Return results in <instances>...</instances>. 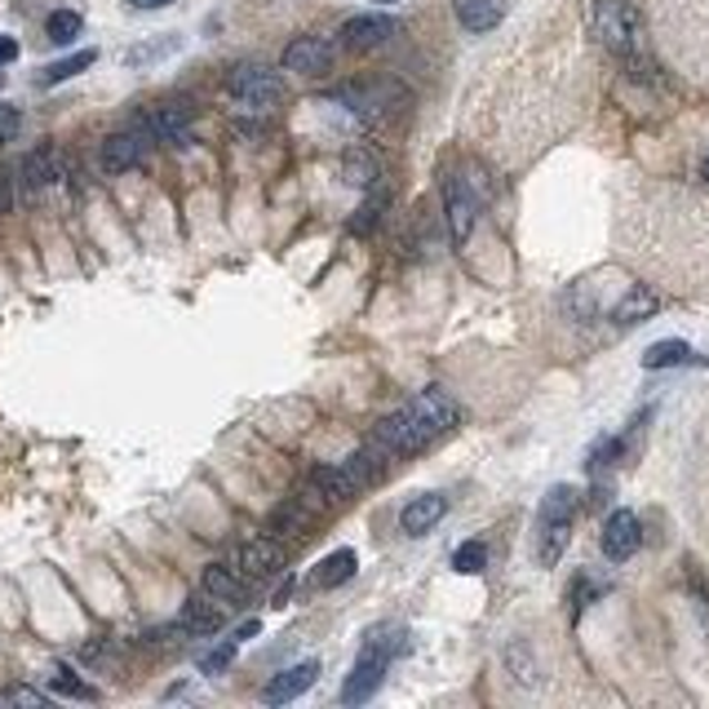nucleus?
Wrapping results in <instances>:
<instances>
[{
	"instance_id": "1",
	"label": "nucleus",
	"mask_w": 709,
	"mask_h": 709,
	"mask_svg": "<svg viewBox=\"0 0 709 709\" xmlns=\"http://www.w3.org/2000/svg\"><path fill=\"white\" fill-rule=\"evenodd\" d=\"M590 27L599 36L603 49H612L617 58H639L643 49V18L630 0H595V13H590Z\"/></svg>"
},
{
	"instance_id": "2",
	"label": "nucleus",
	"mask_w": 709,
	"mask_h": 709,
	"mask_svg": "<svg viewBox=\"0 0 709 709\" xmlns=\"http://www.w3.org/2000/svg\"><path fill=\"white\" fill-rule=\"evenodd\" d=\"M572 519H577V492L568 483L550 488L546 501H541V515H537V528H541V541H537V559L546 568L559 563V555L568 550V537H572Z\"/></svg>"
},
{
	"instance_id": "3",
	"label": "nucleus",
	"mask_w": 709,
	"mask_h": 709,
	"mask_svg": "<svg viewBox=\"0 0 709 709\" xmlns=\"http://www.w3.org/2000/svg\"><path fill=\"white\" fill-rule=\"evenodd\" d=\"M227 93L249 107V111H271L284 102V80L271 71V67H258V62H240L227 71Z\"/></svg>"
},
{
	"instance_id": "4",
	"label": "nucleus",
	"mask_w": 709,
	"mask_h": 709,
	"mask_svg": "<svg viewBox=\"0 0 709 709\" xmlns=\"http://www.w3.org/2000/svg\"><path fill=\"white\" fill-rule=\"evenodd\" d=\"M377 461H381V452H377V448H363V452H351V457L338 461V466H320V470H316L320 497H329V501H347V497H354L359 488L372 483Z\"/></svg>"
},
{
	"instance_id": "5",
	"label": "nucleus",
	"mask_w": 709,
	"mask_h": 709,
	"mask_svg": "<svg viewBox=\"0 0 709 709\" xmlns=\"http://www.w3.org/2000/svg\"><path fill=\"white\" fill-rule=\"evenodd\" d=\"M408 412H412V426H417V435L430 443V439H439V435H448L452 426H457V403H452V395L448 390H439V386H430V390H421L412 403H403Z\"/></svg>"
},
{
	"instance_id": "6",
	"label": "nucleus",
	"mask_w": 709,
	"mask_h": 709,
	"mask_svg": "<svg viewBox=\"0 0 709 709\" xmlns=\"http://www.w3.org/2000/svg\"><path fill=\"white\" fill-rule=\"evenodd\" d=\"M62 178H67V160H62L58 147H36V151H27L22 164H18V182H22L27 196H40L44 187H53V182H62Z\"/></svg>"
},
{
	"instance_id": "7",
	"label": "nucleus",
	"mask_w": 709,
	"mask_h": 709,
	"mask_svg": "<svg viewBox=\"0 0 709 709\" xmlns=\"http://www.w3.org/2000/svg\"><path fill=\"white\" fill-rule=\"evenodd\" d=\"M639 546H643V523H639V515L612 510L608 523H603V555H608L612 563H626V559L639 555Z\"/></svg>"
},
{
	"instance_id": "8",
	"label": "nucleus",
	"mask_w": 709,
	"mask_h": 709,
	"mask_svg": "<svg viewBox=\"0 0 709 709\" xmlns=\"http://www.w3.org/2000/svg\"><path fill=\"white\" fill-rule=\"evenodd\" d=\"M142 129L156 138V142H169V147H191V111L182 102H164V107H151Z\"/></svg>"
},
{
	"instance_id": "9",
	"label": "nucleus",
	"mask_w": 709,
	"mask_h": 709,
	"mask_svg": "<svg viewBox=\"0 0 709 709\" xmlns=\"http://www.w3.org/2000/svg\"><path fill=\"white\" fill-rule=\"evenodd\" d=\"M147 129H124V133H111L102 142V169L107 173H129L147 160Z\"/></svg>"
},
{
	"instance_id": "10",
	"label": "nucleus",
	"mask_w": 709,
	"mask_h": 709,
	"mask_svg": "<svg viewBox=\"0 0 709 709\" xmlns=\"http://www.w3.org/2000/svg\"><path fill=\"white\" fill-rule=\"evenodd\" d=\"M284 67L298 71V76H324L333 67V44L324 36H298L284 49Z\"/></svg>"
},
{
	"instance_id": "11",
	"label": "nucleus",
	"mask_w": 709,
	"mask_h": 709,
	"mask_svg": "<svg viewBox=\"0 0 709 709\" xmlns=\"http://www.w3.org/2000/svg\"><path fill=\"white\" fill-rule=\"evenodd\" d=\"M240 572L249 581H267L276 572H284V546L271 541V537H253L240 546Z\"/></svg>"
},
{
	"instance_id": "12",
	"label": "nucleus",
	"mask_w": 709,
	"mask_h": 709,
	"mask_svg": "<svg viewBox=\"0 0 709 709\" xmlns=\"http://www.w3.org/2000/svg\"><path fill=\"white\" fill-rule=\"evenodd\" d=\"M443 515H448V497H443V492H421V497H412V501L399 510V528H403L408 537H421V532H430Z\"/></svg>"
},
{
	"instance_id": "13",
	"label": "nucleus",
	"mask_w": 709,
	"mask_h": 709,
	"mask_svg": "<svg viewBox=\"0 0 709 709\" xmlns=\"http://www.w3.org/2000/svg\"><path fill=\"white\" fill-rule=\"evenodd\" d=\"M381 675H386V657H377V652H359V661H354L351 679H347V688H342V701L347 706H363L377 688H381Z\"/></svg>"
},
{
	"instance_id": "14",
	"label": "nucleus",
	"mask_w": 709,
	"mask_h": 709,
	"mask_svg": "<svg viewBox=\"0 0 709 709\" xmlns=\"http://www.w3.org/2000/svg\"><path fill=\"white\" fill-rule=\"evenodd\" d=\"M320 679V661H302V666H289L284 675H276L271 683H267V692H262V701L267 706H284V701H293V697H302L311 683Z\"/></svg>"
},
{
	"instance_id": "15",
	"label": "nucleus",
	"mask_w": 709,
	"mask_h": 709,
	"mask_svg": "<svg viewBox=\"0 0 709 709\" xmlns=\"http://www.w3.org/2000/svg\"><path fill=\"white\" fill-rule=\"evenodd\" d=\"M443 200H448V231H452L457 244H466L470 231H475V200H470L466 182H461V178H448V182H443Z\"/></svg>"
},
{
	"instance_id": "16",
	"label": "nucleus",
	"mask_w": 709,
	"mask_h": 709,
	"mask_svg": "<svg viewBox=\"0 0 709 709\" xmlns=\"http://www.w3.org/2000/svg\"><path fill=\"white\" fill-rule=\"evenodd\" d=\"M395 36V22L381 18V13H359V18H347L342 22V44L347 49H377L381 40Z\"/></svg>"
},
{
	"instance_id": "17",
	"label": "nucleus",
	"mask_w": 709,
	"mask_h": 709,
	"mask_svg": "<svg viewBox=\"0 0 709 709\" xmlns=\"http://www.w3.org/2000/svg\"><path fill=\"white\" fill-rule=\"evenodd\" d=\"M200 586H204V595L218 599V603H240V599H249V577H244L240 568H227V563H209Z\"/></svg>"
},
{
	"instance_id": "18",
	"label": "nucleus",
	"mask_w": 709,
	"mask_h": 709,
	"mask_svg": "<svg viewBox=\"0 0 709 709\" xmlns=\"http://www.w3.org/2000/svg\"><path fill=\"white\" fill-rule=\"evenodd\" d=\"M222 621H227V612L218 608V599H213V603H209V599H191V603L182 608V617H178V635H200V639H209V635L222 630Z\"/></svg>"
},
{
	"instance_id": "19",
	"label": "nucleus",
	"mask_w": 709,
	"mask_h": 709,
	"mask_svg": "<svg viewBox=\"0 0 709 709\" xmlns=\"http://www.w3.org/2000/svg\"><path fill=\"white\" fill-rule=\"evenodd\" d=\"M452 9H457V22L466 31H475V36H483V31H492L501 22V4L497 0H452Z\"/></svg>"
},
{
	"instance_id": "20",
	"label": "nucleus",
	"mask_w": 709,
	"mask_h": 709,
	"mask_svg": "<svg viewBox=\"0 0 709 709\" xmlns=\"http://www.w3.org/2000/svg\"><path fill=\"white\" fill-rule=\"evenodd\" d=\"M354 568H359V559H354V550H333L316 572H311V586L316 590H333V586H342V581H351Z\"/></svg>"
},
{
	"instance_id": "21",
	"label": "nucleus",
	"mask_w": 709,
	"mask_h": 709,
	"mask_svg": "<svg viewBox=\"0 0 709 709\" xmlns=\"http://www.w3.org/2000/svg\"><path fill=\"white\" fill-rule=\"evenodd\" d=\"M657 307H661V298L652 293V289H643V284H635L626 298H621V307L612 311L617 316V324H639V320H648V316H657Z\"/></svg>"
},
{
	"instance_id": "22",
	"label": "nucleus",
	"mask_w": 709,
	"mask_h": 709,
	"mask_svg": "<svg viewBox=\"0 0 709 709\" xmlns=\"http://www.w3.org/2000/svg\"><path fill=\"white\" fill-rule=\"evenodd\" d=\"M80 31H84V18H80L76 9H53V13H49V22H44L49 44H71Z\"/></svg>"
},
{
	"instance_id": "23",
	"label": "nucleus",
	"mask_w": 709,
	"mask_h": 709,
	"mask_svg": "<svg viewBox=\"0 0 709 709\" xmlns=\"http://www.w3.org/2000/svg\"><path fill=\"white\" fill-rule=\"evenodd\" d=\"M93 49H80V53H71V58H58V62H49L44 71H40V84H62V80H71V76H80L84 67H93Z\"/></svg>"
},
{
	"instance_id": "24",
	"label": "nucleus",
	"mask_w": 709,
	"mask_h": 709,
	"mask_svg": "<svg viewBox=\"0 0 709 709\" xmlns=\"http://www.w3.org/2000/svg\"><path fill=\"white\" fill-rule=\"evenodd\" d=\"M342 173H347L351 187H372V182L381 178V164H377V156H368V151H351V156L342 160Z\"/></svg>"
},
{
	"instance_id": "25",
	"label": "nucleus",
	"mask_w": 709,
	"mask_h": 709,
	"mask_svg": "<svg viewBox=\"0 0 709 709\" xmlns=\"http://www.w3.org/2000/svg\"><path fill=\"white\" fill-rule=\"evenodd\" d=\"M697 354L688 342H657L652 351L643 354V368H675V363H692Z\"/></svg>"
},
{
	"instance_id": "26",
	"label": "nucleus",
	"mask_w": 709,
	"mask_h": 709,
	"mask_svg": "<svg viewBox=\"0 0 709 709\" xmlns=\"http://www.w3.org/2000/svg\"><path fill=\"white\" fill-rule=\"evenodd\" d=\"M49 688H53L58 697H76V701H93V697H98V692H93L89 683H80L76 670H67V666H58V670L49 675Z\"/></svg>"
},
{
	"instance_id": "27",
	"label": "nucleus",
	"mask_w": 709,
	"mask_h": 709,
	"mask_svg": "<svg viewBox=\"0 0 709 709\" xmlns=\"http://www.w3.org/2000/svg\"><path fill=\"white\" fill-rule=\"evenodd\" d=\"M483 563H488V546H483V541H466V546H457V555H452V568L466 572V577L483 572Z\"/></svg>"
},
{
	"instance_id": "28",
	"label": "nucleus",
	"mask_w": 709,
	"mask_h": 709,
	"mask_svg": "<svg viewBox=\"0 0 709 709\" xmlns=\"http://www.w3.org/2000/svg\"><path fill=\"white\" fill-rule=\"evenodd\" d=\"M236 648H240V639H222L218 648H209V652L200 657V675H222V670L236 661Z\"/></svg>"
},
{
	"instance_id": "29",
	"label": "nucleus",
	"mask_w": 709,
	"mask_h": 709,
	"mask_svg": "<svg viewBox=\"0 0 709 709\" xmlns=\"http://www.w3.org/2000/svg\"><path fill=\"white\" fill-rule=\"evenodd\" d=\"M386 204H390V196L381 191V196H372V200H363V209L351 218V231L354 236H363V231H372L377 222H381V213H386Z\"/></svg>"
},
{
	"instance_id": "30",
	"label": "nucleus",
	"mask_w": 709,
	"mask_h": 709,
	"mask_svg": "<svg viewBox=\"0 0 709 709\" xmlns=\"http://www.w3.org/2000/svg\"><path fill=\"white\" fill-rule=\"evenodd\" d=\"M621 448H626V439H603V443H595V452H590V470H608V466L621 457Z\"/></svg>"
},
{
	"instance_id": "31",
	"label": "nucleus",
	"mask_w": 709,
	"mask_h": 709,
	"mask_svg": "<svg viewBox=\"0 0 709 709\" xmlns=\"http://www.w3.org/2000/svg\"><path fill=\"white\" fill-rule=\"evenodd\" d=\"M18 133H22V111L13 102H0V147L13 142Z\"/></svg>"
},
{
	"instance_id": "32",
	"label": "nucleus",
	"mask_w": 709,
	"mask_h": 709,
	"mask_svg": "<svg viewBox=\"0 0 709 709\" xmlns=\"http://www.w3.org/2000/svg\"><path fill=\"white\" fill-rule=\"evenodd\" d=\"M9 706H49V697L44 692H36V688H9V697H4Z\"/></svg>"
},
{
	"instance_id": "33",
	"label": "nucleus",
	"mask_w": 709,
	"mask_h": 709,
	"mask_svg": "<svg viewBox=\"0 0 709 709\" xmlns=\"http://www.w3.org/2000/svg\"><path fill=\"white\" fill-rule=\"evenodd\" d=\"M173 44H178V40H156L151 49H133V53H129V62H147V58H156V53H169Z\"/></svg>"
},
{
	"instance_id": "34",
	"label": "nucleus",
	"mask_w": 709,
	"mask_h": 709,
	"mask_svg": "<svg viewBox=\"0 0 709 709\" xmlns=\"http://www.w3.org/2000/svg\"><path fill=\"white\" fill-rule=\"evenodd\" d=\"M9 204H13V178L9 169H0V213H9Z\"/></svg>"
},
{
	"instance_id": "35",
	"label": "nucleus",
	"mask_w": 709,
	"mask_h": 709,
	"mask_svg": "<svg viewBox=\"0 0 709 709\" xmlns=\"http://www.w3.org/2000/svg\"><path fill=\"white\" fill-rule=\"evenodd\" d=\"M13 58H18V40H13V36H0V67L13 62Z\"/></svg>"
},
{
	"instance_id": "36",
	"label": "nucleus",
	"mask_w": 709,
	"mask_h": 709,
	"mask_svg": "<svg viewBox=\"0 0 709 709\" xmlns=\"http://www.w3.org/2000/svg\"><path fill=\"white\" fill-rule=\"evenodd\" d=\"M258 630H262V626H258V621H244V626H240V630H236V639H240V643H244V639H253V635H258Z\"/></svg>"
},
{
	"instance_id": "37",
	"label": "nucleus",
	"mask_w": 709,
	"mask_h": 709,
	"mask_svg": "<svg viewBox=\"0 0 709 709\" xmlns=\"http://www.w3.org/2000/svg\"><path fill=\"white\" fill-rule=\"evenodd\" d=\"M133 9H164V4H173V0H129Z\"/></svg>"
},
{
	"instance_id": "38",
	"label": "nucleus",
	"mask_w": 709,
	"mask_h": 709,
	"mask_svg": "<svg viewBox=\"0 0 709 709\" xmlns=\"http://www.w3.org/2000/svg\"><path fill=\"white\" fill-rule=\"evenodd\" d=\"M377 4H395V0H377Z\"/></svg>"
},
{
	"instance_id": "39",
	"label": "nucleus",
	"mask_w": 709,
	"mask_h": 709,
	"mask_svg": "<svg viewBox=\"0 0 709 709\" xmlns=\"http://www.w3.org/2000/svg\"><path fill=\"white\" fill-rule=\"evenodd\" d=\"M706 178H709V156H706Z\"/></svg>"
},
{
	"instance_id": "40",
	"label": "nucleus",
	"mask_w": 709,
	"mask_h": 709,
	"mask_svg": "<svg viewBox=\"0 0 709 709\" xmlns=\"http://www.w3.org/2000/svg\"><path fill=\"white\" fill-rule=\"evenodd\" d=\"M0 84H4V76H0Z\"/></svg>"
}]
</instances>
